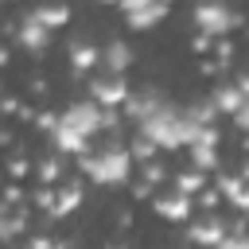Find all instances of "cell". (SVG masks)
I'll use <instances>...</instances> for the list:
<instances>
[{"label":"cell","mask_w":249,"mask_h":249,"mask_svg":"<svg viewBox=\"0 0 249 249\" xmlns=\"http://www.w3.org/2000/svg\"><path fill=\"white\" fill-rule=\"evenodd\" d=\"M23 43H27V47H43V43H47V27L35 23V19H27V23H23Z\"/></svg>","instance_id":"7"},{"label":"cell","mask_w":249,"mask_h":249,"mask_svg":"<svg viewBox=\"0 0 249 249\" xmlns=\"http://www.w3.org/2000/svg\"><path fill=\"white\" fill-rule=\"evenodd\" d=\"M233 117H237V124H241V128H249V97L237 105V113H233Z\"/></svg>","instance_id":"9"},{"label":"cell","mask_w":249,"mask_h":249,"mask_svg":"<svg viewBox=\"0 0 249 249\" xmlns=\"http://www.w3.org/2000/svg\"><path fill=\"white\" fill-rule=\"evenodd\" d=\"M218 249H249V241H245V237H226Z\"/></svg>","instance_id":"10"},{"label":"cell","mask_w":249,"mask_h":249,"mask_svg":"<svg viewBox=\"0 0 249 249\" xmlns=\"http://www.w3.org/2000/svg\"><path fill=\"white\" fill-rule=\"evenodd\" d=\"M86 171L97 179V183H121L128 175V152L124 148H101V152H89L86 160Z\"/></svg>","instance_id":"2"},{"label":"cell","mask_w":249,"mask_h":249,"mask_svg":"<svg viewBox=\"0 0 249 249\" xmlns=\"http://www.w3.org/2000/svg\"><path fill=\"white\" fill-rule=\"evenodd\" d=\"M101 109H97V101H74L70 109H62V117H58V128H54V140H58V148L62 152H82L86 148V140L101 128Z\"/></svg>","instance_id":"1"},{"label":"cell","mask_w":249,"mask_h":249,"mask_svg":"<svg viewBox=\"0 0 249 249\" xmlns=\"http://www.w3.org/2000/svg\"><path fill=\"white\" fill-rule=\"evenodd\" d=\"M124 19H128L132 27H148V23L163 19V4H128V8H124Z\"/></svg>","instance_id":"5"},{"label":"cell","mask_w":249,"mask_h":249,"mask_svg":"<svg viewBox=\"0 0 249 249\" xmlns=\"http://www.w3.org/2000/svg\"><path fill=\"white\" fill-rule=\"evenodd\" d=\"M31 19H35V23H43V27H51V23H62V19H66V8H39Z\"/></svg>","instance_id":"8"},{"label":"cell","mask_w":249,"mask_h":249,"mask_svg":"<svg viewBox=\"0 0 249 249\" xmlns=\"http://www.w3.org/2000/svg\"><path fill=\"white\" fill-rule=\"evenodd\" d=\"M93 101H105V105H117V101H128V86L121 74H109V78H97L93 82Z\"/></svg>","instance_id":"3"},{"label":"cell","mask_w":249,"mask_h":249,"mask_svg":"<svg viewBox=\"0 0 249 249\" xmlns=\"http://www.w3.org/2000/svg\"><path fill=\"white\" fill-rule=\"evenodd\" d=\"M128 58H132V51H128L121 39H113V43L105 47V62H109V70H113V74H121V70L128 66Z\"/></svg>","instance_id":"6"},{"label":"cell","mask_w":249,"mask_h":249,"mask_svg":"<svg viewBox=\"0 0 249 249\" xmlns=\"http://www.w3.org/2000/svg\"><path fill=\"white\" fill-rule=\"evenodd\" d=\"M195 19H198L206 31H226V27L233 23V12L222 8V4H202V8L195 12Z\"/></svg>","instance_id":"4"}]
</instances>
